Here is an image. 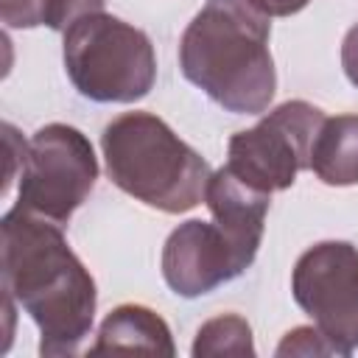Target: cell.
Listing matches in <instances>:
<instances>
[{
  "mask_svg": "<svg viewBox=\"0 0 358 358\" xmlns=\"http://www.w3.org/2000/svg\"><path fill=\"white\" fill-rule=\"evenodd\" d=\"M3 291L39 327L42 355H76L92 333L95 280L70 249L62 224L11 207L3 221Z\"/></svg>",
  "mask_w": 358,
  "mask_h": 358,
  "instance_id": "obj_1",
  "label": "cell"
},
{
  "mask_svg": "<svg viewBox=\"0 0 358 358\" xmlns=\"http://www.w3.org/2000/svg\"><path fill=\"white\" fill-rule=\"evenodd\" d=\"M271 17L255 0H207L179 39V70L232 115H260L277 90Z\"/></svg>",
  "mask_w": 358,
  "mask_h": 358,
  "instance_id": "obj_2",
  "label": "cell"
},
{
  "mask_svg": "<svg viewBox=\"0 0 358 358\" xmlns=\"http://www.w3.org/2000/svg\"><path fill=\"white\" fill-rule=\"evenodd\" d=\"M101 151L106 176L131 199L159 213H187L207 190L210 165L162 117L123 112L103 126Z\"/></svg>",
  "mask_w": 358,
  "mask_h": 358,
  "instance_id": "obj_3",
  "label": "cell"
},
{
  "mask_svg": "<svg viewBox=\"0 0 358 358\" xmlns=\"http://www.w3.org/2000/svg\"><path fill=\"white\" fill-rule=\"evenodd\" d=\"M64 70L95 103H134L157 81V53L145 31L106 11L87 14L64 31Z\"/></svg>",
  "mask_w": 358,
  "mask_h": 358,
  "instance_id": "obj_4",
  "label": "cell"
},
{
  "mask_svg": "<svg viewBox=\"0 0 358 358\" xmlns=\"http://www.w3.org/2000/svg\"><path fill=\"white\" fill-rule=\"evenodd\" d=\"M95 179L98 157L90 137L76 126L48 123L22 151L17 207L64 227L92 193Z\"/></svg>",
  "mask_w": 358,
  "mask_h": 358,
  "instance_id": "obj_5",
  "label": "cell"
},
{
  "mask_svg": "<svg viewBox=\"0 0 358 358\" xmlns=\"http://www.w3.org/2000/svg\"><path fill=\"white\" fill-rule=\"evenodd\" d=\"M324 117L319 106L299 98L268 109L252 129L229 137L227 168L268 196L288 190L299 171L310 168V145Z\"/></svg>",
  "mask_w": 358,
  "mask_h": 358,
  "instance_id": "obj_6",
  "label": "cell"
},
{
  "mask_svg": "<svg viewBox=\"0 0 358 358\" xmlns=\"http://www.w3.org/2000/svg\"><path fill=\"white\" fill-rule=\"evenodd\" d=\"M291 294L341 358L358 350V246L319 241L305 249L291 271Z\"/></svg>",
  "mask_w": 358,
  "mask_h": 358,
  "instance_id": "obj_7",
  "label": "cell"
},
{
  "mask_svg": "<svg viewBox=\"0 0 358 358\" xmlns=\"http://www.w3.org/2000/svg\"><path fill=\"white\" fill-rule=\"evenodd\" d=\"M243 271L232 243L215 221L190 218L179 224L162 246V277L168 288L185 299L204 296Z\"/></svg>",
  "mask_w": 358,
  "mask_h": 358,
  "instance_id": "obj_8",
  "label": "cell"
},
{
  "mask_svg": "<svg viewBox=\"0 0 358 358\" xmlns=\"http://www.w3.org/2000/svg\"><path fill=\"white\" fill-rule=\"evenodd\" d=\"M268 201H271L268 193L241 182L227 165L213 171L207 179L204 204L210 207V215L218 224V229L232 243L243 268H249L257 257L263 229H266Z\"/></svg>",
  "mask_w": 358,
  "mask_h": 358,
  "instance_id": "obj_9",
  "label": "cell"
},
{
  "mask_svg": "<svg viewBox=\"0 0 358 358\" xmlns=\"http://www.w3.org/2000/svg\"><path fill=\"white\" fill-rule=\"evenodd\" d=\"M106 350H145L159 355H176V344L168 322L157 310L134 302L117 305L101 322L98 338L92 341L90 352H106Z\"/></svg>",
  "mask_w": 358,
  "mask_h": 358,
  "instance_id": "obj_10",
  "label": "cell"
},
{
  "mask_svg": "<svg viewBox=\"0 0 358 358\" xmlns=\"http://www.w3.org/2000/svg\"><path fill=\"white\" fill-rule=\"evenodd\" d=\"M310 171L330 187L358 185V115L324 117L310 145Z\"/></svg>",
  "mask_w": 358,
  "mask_h": 358,
  "instance_id": "obj_11",
  "label": "cell"
},
{
  "mask_svg": "<svg viewBox=\"0 0 358 358\" xmlns=\"http://www.w3.org/2000/svg\"><path fill=\"white\" fill-rule=\"evenodd\" d=\"M193 358L201 355H255L252 327L241 313H221L207 319L190 347Z\"/></svg>",
  "mask_w": 358,
  "mask_h": 358,
  "instance_id": "obj_12",
  "label": "cell"
},
{
  "mask_svg": "<svg viewBox=\"0 0 358 358\" xmlns=\"http://www.w3.org/2000/svg\"><path fill=\"white\" fill-rule=\"evenodd\" d=\"M274 352L280 358H288V355H338L341 358L338 347L316 324H299V327L288 330Z\"/></svg>",
  "mask_w": 358,
  "mask_h": 358,
  "instance_id": "obj_13",
  "label": "cell"
},
{
  "mask_svg": "<svg viewBox=\"0 0 358 358\" xmlns=\"http://www.w3.org/2000/svg\"><path fill=\"white\" fill-rule=\"evenodd\" d=\"M103 6H106V0H48L45 25L64 34L76 20L95 14V11H103Z\"/></svg>",
  "mask_w": 358,
  "mask_h": 358,
  "instance_id": "obj_14",
  "label": "cell"
},
{
  "mask_svg": "<svg viewBox=\"0 0 358 358\" xmlns=\"http://www.w3.org/2000/svg\"><path fill=\"white\" fill-rule=\"evenodd\" d=\"M48 0H0V17L6 28H36L45 25Z\"/></svg>",
  "mask_w": 358,
  "mask_h": 358,
  "instance_id": "obj_15",
  "label": "cell"
},
{
  "mask_svg": "<svg viewBox=\"0 0 358 358\" xmlns=\"http://www.w3.org/2000/svg\"><path fill=\"white\" fill-rule=\"evenodd\" d=\"M341 67H344V76L350 78V84L358 90V22L344 34V42H341Z\"/></svg>",
  "mask_w": 358,
  "mask_h": 358,
  "instance_id": "obj_16",
  "label": "cell"
},
{
  "mask_svg": "<svg viewBox=\"0 0 358 358\" xmlns=\"http://www.w3.org/2000/svg\"><path fill=\"white\" fill-rule=\"evenodd\" d=\"M310 0H255L257 8H263L268 17H291L296 11H302Z\"/></svg>",
  "mask_w": 358,
  "mask_h": 358,
  "instance_id": "obj_17",
  "label": "cell"
}]
</instances>
